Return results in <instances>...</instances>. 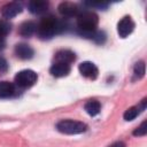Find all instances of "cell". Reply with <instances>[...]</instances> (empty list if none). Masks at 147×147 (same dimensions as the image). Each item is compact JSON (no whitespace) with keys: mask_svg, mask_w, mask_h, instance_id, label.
Returning a JSON list of instances; mask_svg holds the SVG:
<instances>
[{"mask_svg":"<svg viewBox=\"0 0 147 147\" xmlns=\"http://www.w3.org/2000/svg\"><path fill=\"white\" fill-rule=\"evenodd\" d=\"M67 28V23L62 20H57L56 17L49 15L41 18V21L37 24L36 33L40 39H51L54 34L61 33Z\"/></svg>","mask_w":147,"mask_h":147,"instance_id":"cell-1","label":"cell"},{"mask_svg":"<svg viewBox=\"0 0 147 147\" xmlns=\"http://www.w3.org/2000/svg\"><path fill=\"white\" fill-rule=\"evenodd\" d=\"M98 22L99 18L95 13L90 10H83L77 16V29L82 36L91 38L92 34L96 31Z\"/></svg>","mask_w":147,"mask_h":147,"instance_id":"cell-2","label":"cell"},{"mask_svg":"<svg viewBox=\"0 0 147 147\" xmlns=\"http://www.w3.org/2000/svg\"><path fill=\"white\" fill-rule=\"evenodd\" d=\"M87 125L79 121L74 119H62L56 124V130L64 134H79L85 132Z\"/></svg>","mask_w":147,"mask_h":147,"instance_id":"cell-3","label":"cell"},{"mask_svg":"<svg viewBox=\"0 0 147 147\" xmlns=\"http://www.w3.org/2000/svg\"><path fill=\"white\" fill-rule=\"evenodd\" d=\"M37 74L33 70L25 69L16 74L15 76V84L21 88H28L32 86L37 82Z\"/></svg>","mask_w":147,"mask_h":147,"instance_id":"cell-4","label":"cell"},{"mask_svg":"<svg viewBox=\"0 0 147 147\" xmlns=\"http://www.w3.org/2000/svg\"><path fill=\"white\" fill-rule=\"evenodd\" d=\"M59 11L61 15H63L65 17H77L83 11V9H80V7L74 2L64 1V2L60 3Z\"/></svg>","mask_w":147,"mask_h":147,"instance_id":"cell-5","label":"cell"},{"mask_svg":"<svg viewBox=\"0 0 147 147\" xmlns=\"http://www.w3.org/2000/svg\"><path fill=\"white\" fill-rule=\"evenodd\" d=\"M134 30V22L130 16H124L117 24V32L119 37L126 38Z\"/></svg>","mask_w":147,"mask_h":147,"instance_id":"cell-6","label":"cell"},{"mask_svg":"<svg viewBox=\"0 0 147 147\" xmlns=\"http://www.w3.org/2000/svg\"><path fill=\"white\" fill-rule=\"evenodd\" d=\"M79 69V72L82 76L88 78V79H95L99 75V70H98V67L93 63V62H90V61H85V62H82L78 67Z\"/></svg>","mask_w":147,"mask_h":147,"instance_id":"cell-7","label":"cell"},{"mask_svg":"<svg viewBox=\"0 0 147 147\" xmlns=\"http://www.w3.org/2000/svg\"><path fill=\"white\" fill-rule=\"evenodd\" d=\"M22 11V6L18 2H9L7 5H5L1 9V14L5 18L9 20L15 17L16 15H18Z\"/></svg>","mask_w":147,"mask_h":147,"instance_id":"cell-8","label":"cell"},{"mask_svg":"<svg viewBox=\"0 0 147 147\" xmlns=\"http://www.w3.org/2000/svg\"><path fill=\"white\" fill-rule=\"evenodd\" d=\"M33 49L30 45L28 44H24V42H21V44H17L15 46V54L18 59L21 60H29L33 56Z\"/></svg>","mask_w":147,"mask_h":147,"instance_id":"cell-9","label":"cell"},{"mask_svg":"<svg viewBox=\"0 0 147 147\" xmlns=\"http://www.w3.org/2000/svg\"><path fill=\"white\" fill-rule=\"evenodd\" d=\"M48 6H49L48 2L45 0H32L28 3V8H29L30 13H32L34 15L44 14L45 11H47Z\"/></svg>","mask_w":147,"mask_h":147,"instance_id":"cell-10","label":"cell"},{"mask_svg":"<svg viewBox=\"0 0 147 147\" xmlns=\"http://www.w3.org/2000/svg\"><path fill=\"white\" fill-rule=\"evenodd\" d=\"M146 103H147V101H146V99H144L138 106H133V107L126 109L124 115H123L124 119L125 121H133L141 111H144L146 109Z\"/></svg>","mask_w":147,"mask_h":147,"instance_id":"cell-11","label":"cell"},{"mask_svg":"<svg viewBox=\"0 0 147 147\" xmlns=\"http://www.w3.org/2000/svg\"><path fill=\"white\" fill-rule=\"evenodd\" d=\"M76 55L74 52L69 51V49H61L59 52H56L54 60L57 63H65V64H70L75 61Z\"/></svg>","mask_w":147,"mask_h":147,"instance_id":"cell-12","label":"cell"},{"mask_svg":"<svg viewBox=\"0 0 147 147\" xmlns=\"http://www.w3.org/2000/svg\"><path fill=\"white\" fill-rule=\"evenodd\" d=\"M71 68H70V64H65V63H57L55 62L52 67H51V74L52 76L54 77H57V78H61V77H65L69 75Z\"/></svg>","mask_w":147,"mask_h":147,"instance_id":"cell-13","label":"cell"},{"mask_svg":"<svg viewBox=\"0 0 147 147\" xmlns=\"http://www.w3.org/2000/svg\"><path fill=\"white\" fill-rule=\"evenodd\" d=\"M15 94V85L10 82H0V99H7Z\"/></svg>","mask_w":147,"mask_h":147,"instance_id":"cell-14","label":"cell"},{"mask_svg":"<svg viewBox=\"0 0 147 147\" xmlns=\"http://www.w3.org/2000/svg\"><path fill=\"white\" fill-rule=\"evenodd\" d=\"M37 24L32 21H25L23 22L18 28V33L23 37H30L36 32Z\"/></svg>","mask_w":147,"mask_h":147,"instance_id":"cell-15","label":"cell"},{"mask_svg":"<svg viewBox=\"0 0 147 147\" xmlns=\"http://www.w3.org/2000/svg\"><path fill=\"white\" fill-rule=\"evenodd\" d=\"M86 113L90 115V116H95L100 113V109H101V105L99 101L96 100H88L85 106H84Z\"/></svg>","mask_w":147,"mask_h":147,"instance_id":"cell-16","label":"cell"},{"mask_svg":"<svg viewBox=\"0 0 147 147\" xmlns=\"http://www.w3.org/2000/svg\"><path fill=\"white\" fill-rule=\"evenodd\" d=\"M145 62L144 61H139L134 64V68H133V74H134V77L137 79H140L145 76Z\"/></svg>","mask_w":147,"mask_h":147,"instance_id":"cell-17","label":"cell"},{"mask_svg":"<svg viewBox=\"0 0 147 147\" xmlns=\"http://www.w3.org/2000/svg\"><path fill=\"white\" fill-rule=\"evenodd\" d=\"M147 133V122L144 121L134 131H133V134L137 136V137H142V136H146Z\"/></svg>","mask_w":147,"mask_h":147,"instance_id":"cell-18","label":"cell"},{"mask_svg":"<svg viewBox=\"0 0 147 147\" xmlns=\"http://www.w3.org/2000/svg\"><path fill=\"white\" fill-rule=\"evenodd\" d=\"M10 24L6 21H0V34L6 37L9 32H10Z\"/></svg>","mask_w":147,"mask_h":147,"instance_id":"cell-19","label":"cell"},{"mask_svg":"<svg viewBox=\"0 0 147 147\" xmlns=\"http://www.w3.org/2000/svg\"><path fill=\"white\" fill-rule=\"evenodd\" d=\"M91 39H93V40L96 41L98 44H102V42L106 40V36H105V33L101 32V31H95V32L92 34Z\"/></svg>","mask_w":147,"mask_h":147,"instance_id":"cell-20","label":"cell"},{"mask_svg":"<svg viewBox=\"0 0 147 147\" xmlns=\"http://www.w3.org/2000/svg\"><path fill=\"white\" fill-rule=\"evenodd\" d=\"M86 6L88 7H96V8H100V9H103V8H107L108 7V2H85Z\"/></svg>","mask_w":147,"mask_h":147,"instance_id":"cell-21","label":"cell"},{"mask_svg":"<svg viewBox=\"0 0 147 147\" xmlns=\"http://www.w3.org/2000/svg\"><path fill=\"white\" fill-rule=\"evenodd\" d=\"M8 69V63L3 57H0V72H3Z\"/></svg>","mask_w":147,"mask_h":147,"instance_id":"cell-22","label":"cell"},{"mask_svg":"<svg viewBox=\"0 0 147 147\" xmlns=\"http://www.w3.org/2000/svg\"><path fill=\"white\" fill-rule=\"evenodd\" d=\"M109 147H126V146H125V144L123 141H116L113 145H110Z\"/></svg>","mask_w":147,"mask_h":147,"instance_id":"cell-23","label":"cell"},{"mask_svg":"<svg viewBox=\"0 0 147 147\" xmlns=\"http://www.w3.org/2000/svg\"><path fill=\"white\" fill-rule=\"evenodd\" d=\"M3 46H5V37L0 34V49L3 48Z\"/></svg>","mask_w":147,"mask_h":147,"instance_id":"cell-24","label":"cell"}]
</instances>
